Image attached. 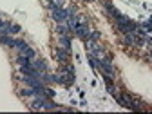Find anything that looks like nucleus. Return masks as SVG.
<instances>
[{"mask_svg":"<svg viewBox=\"0 0 152 114\" xmlns=\"http://www.w3.org/2000/svg\"><path fill=\"white\" fill-rule=\"evenodd\" d=\"M114 98H116V102L121 107H125V109H130V110H140L141 109V100L134 98L129 92H116V94H114Z\"/></svg>","mask_w":152,"mask_h":114,"instance_id":"1","label":"nucleus"},{"mask_svg":"<svg viewBox=\"0 0 152 114\" xmlns=\"http://www.w3.org/2000/svg\"><path fill=\"white\" fill-rule=\"evenodd\" d=\"M114 26H116V29L120 33H123V34L136 33V29L140 27V24H136L134 20H130V18H127V16H121V18H118V20H114Z\"/></svg>","mask_w":152,"mask_h":114,"instance_id":"2","label":"nucleus"},{"mask_svg":"<svg viewBox=\"0 0 152 114\" xmlns=\"http://www.w3.org/2000/svg\"><path fill=\"white\" fill-rule=\"evenodd\" d=\"M54 56H56V58H58L62 64H69V58H71V49L58 47V49H54Z\"/></svg>","mask_w":152,"mask_h":114,"instance_id":"3","label":"nucleus"},{"mask_svg":"<svg viewBox=\"0 0 152 114\" xmlns=\"http://www.w3.org/2000/svg\"><path fill=\"white\" fill-rule=\"evenodd\" d=\"M0 44H4L7 47H15L16 45V38H13L9 34H0Z\"/></svg>","mask_w":152,"mask_h":114,"instance_id":"4","label":"nucleus"},{"mask_svg":"<svg viewBox=\"0 0 152 114\" xmlns=\"http://www.w3.org/2000/svg\"><path fill=\"white\" fill-rule=\"evenodd\" d=\"M60 45L64 49H71V36L69 34H60Z\"/></svg>","mask_w":152,"mask_h":114,"instance_id":"5","label":"nucleus"},{"mask_svg":"<svg viewBox=\"0 0 152 114\" xmlns=\"http://www.w3.org/2000/svg\"><path fill=\"white\" fill-rule=\"evenodd\" d=\"M33 65H34L38 71H40V72H45V71H47V64H45L44 60H34Z\"/></svg>","mask_w":152,"mask_h":114,"instance_id":"6","label":"nucleus"},{"mask_svg":"<svg viewBox=\"0 0 152 114\" xmlns=\"http://www.w3.org/2000/svg\"><path fill=\"white\" fill-rule=\"evenodd\" d=\"M4 26H6V22H4V20H0V29H2Z\"/></svg>","mask_w":152,"mask_h":114,"instance_id":"7","label":"nucleus"},{"mask_svg":"<svg viewBox=\"0 0 152 114\" xmlns=\"http://www.w3.org/2000/svg\"><path fill=\"white\" fill-rule=\"evenodd\" d=\"M87 2H91V0H87Z\"/></svg>","mask_w":152,"mask_h":114,"instance_id":"8","label":"nucleus"}]
</instances>
